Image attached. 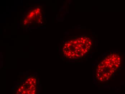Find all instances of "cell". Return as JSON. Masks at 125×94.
I'll use <instances>...</instances> for the list:
<instances>
[{"label": "cell", "instance_id": "cell-1", "mask_svg": "<svg viewBox=\"0 0 125 94\" xmlns=\"http://www.w3.org/2000/svg\"><path fill=\"white\" fill-rule=\"evenodd\" d=\"M92 45L93 40L90 37H80L67 41L63 45L62 53L67 58L77 59L84 56Z\"/></svg>", "mask_w": 125, "mask_h": 94}, {"label": "cell", "instance_id": "cell-2", "mask_svg": "<svg viewBox=\"0 0 125 94\" xmlns=\"http://www.w3.org/2000/svg\"><path fill=\"white\" fill-rule=\"evenodd\" d=\"M121 56L116 53L107 56L99 63L97 67L96 77L100 82L108 81L120 66Z\"/></svg>", "mask_w": 125, "mask_h": 94}, {"label": "cell", "instance_id": "cell-3", "mask_svg": "<svg viewBox=\"0 0 125 94\" xmlns=\"http://www.w3.org/2000/svg\"><path fill=\"white\" fill-rule=\"evenodd\" d=\"M44 22L43 10L39 6L30 8L25 13L22 21V27L41 25Z\"/></svg>", "mask_w": 125, "mask_h": 94}, {"label": "cell", "instance_id": "cell-4", "mask_svg": "<svg viewBox=\"0 0 125 94\" xmlns=\"http://www.w3.org/2000/svg\"><path fill=\"white\" fill-rule=\"evenodd\" d=\"M39 83L35 76L27 77L13 89V94H38Z\"/></svg>", "mask_w": 125, "mask_h": 94}]
</instances>
